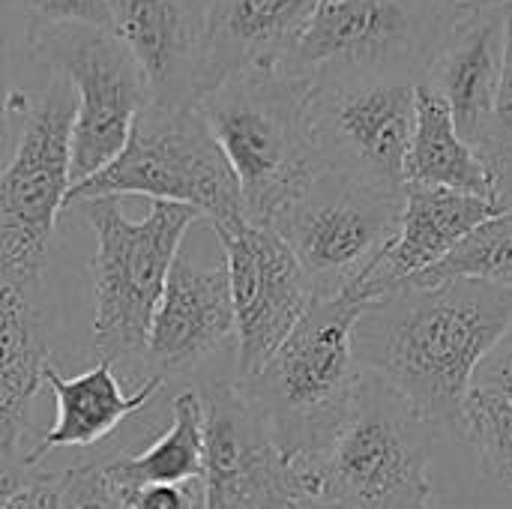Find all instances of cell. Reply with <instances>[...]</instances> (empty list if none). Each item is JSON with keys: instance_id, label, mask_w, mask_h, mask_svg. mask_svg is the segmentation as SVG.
Wrapping results in <instances>:
<instances>
[{"instance_id": "8fae6325", "label": "cell", "mask_w": 512, "mask_h": 509, "mask_svg": "<svg viewBox=\"0 0 512 509\" xmlns=\"http://www.w3.org/2000/svg\"><path fill=\"white\" fill-rule=\"evenodd\" d=\"M36 48L75 93L72 186H78L123 150L147 90L132 54L108 27H36Z\"/></svg>"}, {"instance_id": "484cf974", "label": "cell", "mask_w": 512, "mask_h": 509, "mask_svg": "<svg viewBox=\"0 0 512 509\" xmlns=\"http://www.w3.org/2000/svg\"><path fill=\"white\" fill-rule=\"evenodd\" d=\"M54 509H126V501L102 465H78L54 474Z\"/></svg>"}, {"instance_id": "7402d4cb", "label": "cell", "mask_w": 512, "mask_h": 509, "mask_svg": "<svg viewBox=\"0 0 512 509\" xmlns=\"http://www.w3.org/2000/svg\"><path fill=\"white\" fill-rule=\"evenodd\" d=\"M204 459V405L198 390H180L171 399V426L141 453L105 462L108 480L120 489L183 486L201 480Z\"/></svg>"}, {"instance_id": "f1b7e54d", "label": "cell", "mask_w": 512, "mask_h": 509, "mask_svg": "<svg viewBox=\"0 0 512 509\" xmlns=\"http://www.w3.org/2000/svg\"><path fill=\"white\" fill-rule=\"evenodd\" d=\"M501 147H512V9L507 12L504 63H501V75H498V90H495L492 126H489L486 150H501Z\"/></svg>"}, {"instance_id": "5bb4252c", "label": "cell", "mask_w": 512, "mask_h": 509, "mask_svg": "<svg viewBox=\"0 0 512 509\" xmlns=\"http://www.w3.org/2000/svg\"><path fill=\"white\" fill-rule=\"evenodd\" d=\"M108 30L132 54L147 105L198 108L216 87L207 0H108Z\"/></svg>"}, {"instance_id": "ba28073f", "label": "cell", "mask_w": 512, "mask_h": 509, "mask_svg": "<svg viewBox=\"0 0 512 509\" xmlns=\"http://www.w3.org/2000/svg\"><path fill=\"white\" fill-rule=\"evenodd\" d=\"M417 78L324 69L309 75V129L324 171L381 192L405 189Z\"/></svg>"}, {"instance_id": "3957f363", "label": "cell", "mask_w": 512, "mask_h": 509, "mask_svg": "<svg viewBox=\"0 0 512 509\" xmlns=\"http://www.w3.org/2000/svg\"><path fill=\"white\" fill-rule=\"evenodd\" d=\"M363 306L351 294L312 300L264 369L237 381L294 462L318 459L351 414L363 378L354 360V324Z\"/></svg>"}, {"instance_id": "1f68e13d", "label": "cell", "mask_w": 512, "mask_h": 509, "mask_svg": "<svg viewBox=\"0 0 512 509\" xmlns=\"http://www.w3.org/2000/svg\"><path fill=\"white\" fill-rule=\"evenodd\" d=\"M492 180H495V201L512 210V147H501V150H486L483 153Z\"/></svg>"}, {"instance_id": "277c9868", "label": "cell", "mask_w": 512, "mask_h": 509, "mask_svg": "<svg viewBox=\"0 0 512 509\" xmlns=\"http://www.w3.org/2000/svg\"><path fill=\"white\" fill-rule=\"evenodd\" d=\"M438 429L393 387L363 375L333 444L303 462L318 501L348 509H438L429 477Z\"/></svg>"}, {"instance_id": "9c48e42d", "label": "cell", "mask_w": 512, "mask_h": 509, "mask_svg": "<svg viewBox=\"0 0 512 509\" xmlns=\"http://www.w3.org/2000/svg\"><path fill=\"white\" fill-rule=\"evenodd\" d=\"M402 192L321 171L270 228L300 261L315 300L354 294L399 231Z\"/></svg>"}, {"instance_id": "ac0fdd59", "label": "cell", "mask_w": 512, "mask_h": 509, "mask_svg": "<svg viewBox=\"0 0 512 509\" xmlns=\"http://www.w3.org/2000/svg\"><path fill=\"white\" fill-rule=\"evenodd\" d=\"M51 336L42 294L0 276V456L24 462L33 438V399L51 366Z\"/></svg>"}, {"instance_id": "7a4b0ae2", "label": "cell", "mask_w": 512, "mask_h": 509, "mask_svg": "<svg viewBox=\"0 0 512 509\" xmlns=\"http://www.w3.org/2000/svg\"><path fill=\"white\" fill-rule=\"evenodd\" d=\"M252 225H270L321 171L309 129V78L285 69H246L201 102Z\"/></svg>"}, {"instance_id": "30bf717a", "label": "cell", "mask_w": 512, "mask_h": 509, "mask_svg": "<svg viewBox=\"0 0 512 509\" xmlns=\"http://www.w3.org/2000/svg\"><path fill=\"white\" fill-rule=\"evenodd\" d=\"M456 18L438 0H318L279 69L390 72L423 81Z\"/></svg>"}, {"instance_id": "4316f807", "label": "cell", "mask_w": 512, "mask_h": 509, "mask_svg": "<svg viewBox=\"0 0 512 509\" xmlns=\"http://www.w3.org/2000/svg\"><path fill=\"white\" fill-rule=\"evenodd\" d=\"M36 27L90 24L108 27V0H15Z\"/></svg>"}, {"instance_id": "83f0119b", "label": "cell", "mask_w": 512, "mask_h": 509, "mask_svg": "<svg viewBox=\"0 0 512 509\" xmlns=\"http://www.w3.org/2000/svg\"><path fill=\"white\" fill-rule=\"evenodd\" d=\"M471 390H480L512 408V324L477 366Z\"/></svg>"}, {"instance_id": "e575fe53", "label": "cell", "mask_w": 512, "mask_h": 509, "mask_svg": "<svg viewBox=\"0 0 512 509\" xmlns=\"http://www.w3.org/2000/svg\"><path fill=\"white\" fill-rule=\"evenodd\" d=\"M291 509H348V507H342V504H336V501H318V498H312V501H300V504H294Z\"/></svg>"}, {"instance_id": "f546056e", "label": "cell", "mask_w": 512, "mask_h": 509, "mask_svg": "<svg viewBox=\"0 0 512 509\" xmlns=\"http://www.w3.org/2000/svg\"><path fill=\"white\" fill-rule=\"evenodd\" d=\"M126 509H201V501L189 483L183 486H144L123 492Z\"/></svg>"}, {"instance_id": "9a60e30c", "label": "cell", "mask_w": 512, "mask_h": 509, "mask_svg": "<svg viewBox=\"0 0 512 509\" xmlns=\"http://www.w3.org/2000/svg\"><path fill=\"white\" fill-rule=\"evenodd\" d=\"M231 345L237 351L225 267H201L177 255L141 354L144 378L195 375Z\"/></svg>"}, {"instance_id": "2e32d148", "label": "cell", "mask_w": 512, "mask_h": 509, "mask_svg": "<svg viewBox=\"0 0 512 509\" xmlns=\"http://www.w3.org/2000/svg\"><path fill=\"white\" fill-rule=\"evenodd\" d=\"M504 207L477 195L405 183L399 231L381 261L369 270L363 285L351 294L363 303L405 285L408 279L435 267L468 231L498 216Z\"/></svg>"}, {"instance_id": "e0dca14e", "label": "cell", "mask_w": 512, "mask_h": 509, "mask_svg": "<svg viewBox=\"0 0 512 509\" xmlns=\"http://www.w3.org/2000/svg\"><path fill=\"white\" fill-rule=\"evenodd\" d=\"M507 12L510 9H489L459 18L423 75V84L447 102L459 135L480 153L489 144Z\"/></svg>"}, {"instance_id": "52a82bcc", "label": "cell", "mask_w": 512, "mask_h": 509, "mask_svg": "<svg viewBox=\"0 0 512 509\" xmlns=\"http://www.w3.org/2000/svg\"><path fill=\"white\" fill-rule=\"evenodd\" d=\"M72 120L75 93L51 69L0 168V276L33 294H42L51 237L72 189Z\"/></svg>"}, {"instance_id": "4fadbf2b", "label": "cell", "mask_w": 512, "mask_h": 509, "mask_svg": "<svg viewBox=\"0 0 512 509\" xmlns=\"http://www.w3.org/2000/svg\"><path fill=\"white\" fill-rule=\"evenodd\" d=\"M225 252V273L237 333V381L264 369L276 348L312 306V285L270 225L213 228Z\"/></svg>"}, {"instance_id": "d4e9b609", "label": "cell", "mask_w": 512, "mask_h": 509, "mask_svg": "<svg viewBox=\"0 0 512 509\" xmlns=\"http://www.w3.org/2000/svg\"><path fill=\"white\" fill-rule=\"evenodd\" d=\"M462 441L477 453L483 483L495 492L498 501L512 507V408L471 390L465 402V429Z\"/></svg>"}, {"instance_id": "ffe728a7", "label": "cell", "mask_w": 512, "mask_h": 509, "mask_svg": "<svg viewBox=\"0 0 512 509\" xmlns=\"http://www.w3.org/2000/svg\"><path fill=\"white\" fill-rule=\"evenodd\" d=\"M315 6L318 0H207L213 84L246 69H279Z\"/></svg>"}, {"instance_id": "7c38bea8", "label": "cell", "mask_w": 512, "mask_h": 509, "mask_svg": "<svg viewBox=\"0 0 512 509\" xmlns=\"http://www.w3.org/2000/svg\"><path fill=\"white\" fill-rule=\"evenodd\" d=\"M201 509H291L312 501V480L276 444L264 414L240 390L237 378L207 381Z\"/></svg>"}, {"instance_id": "5b68a950", "label": "cell", "mask_w": 512, "mask_h": 509, "mask_svg": "<svg viewBox=\"0 0 512 509\" xmlns=\"http://www.w3.org/2000/svg\"><path fill=\"white\" fill-rule=\"evenodd\" d=\"M96 237L93 276V351L99 360H141L150 321L180 255L183 234L201 219L186 204L150 201V213L132 222L123 198H87L72 204Z\"/></svg>"}, {"instance_id": "836d02e7", "label": "cell", "mask_w": 512, "mask_h": 509, "mask_svg": "<svg viewBox=\"0 0 512 509\" xmlns=\"http://www.w3.org/2000/svg\"><path fill=\"white\" fill-rule=\"evenodd\" d=\"M456 21L474 12H489V9H512V0H438Z\"/></svg>"}, {"instance_id": "8992f818", "label": "cell", "mask_w": 512, "mask_h": 509, "mask_svg": "<svg viewBox=\"0 0 512 509\" xmlns=\"http://www.w3.org/2000/svg\"><path fill=\"white\" fill-rule=\"evenodd\" d=\"M126 195L186 204L210 228L246 222L237 177L198 108L144 105L132 120L123 150L102 171L72 186L66 207L87 198Z\"/></svg>"}, {"instance_id": "44dd1931", "label": "cell", "mask_w": 512, "mask_h": 509, "mask_svg": "<svg viewBox=\"0 0 512 509\" xmlns=\"http://www.w3.org/2000/svg\"><path fill=\"white\" fill-rule=\"evenodd\" d=\"M405 183L495 201V180L483 153L459 135L447 102L423 81L417 84V120L405 156Z\"/></svg>"}, {"instance_id": "d6986e66", "label": "cell", "mask_w": 512, "mask_h": 509, "mask_svg": "<svg viewBox=\"0 0 512 509\" xmlns=\"http://www.w3.org/2000/svg\"><path fill=\"white\" fill-rule=\"evenodd\" d=\"M45 387L57 399V420L39 441L27 450L24 465L39 468L42 459L63 447H93L111 432L147 408L153 396L165 387L162 378H144L132 393L123 390V381L114 375V363L99 360L75 378H63L54 366L45 369Z\"/></svg>"}, {"instance_id": "603a6c76", "label": "cell", "mask_w": 512, "mask_h": 509, "mask_svg": "<svg viewBox=\"0 0 512 509\" xmlns=\"http://www.w3.org/2000/svg\"><path fill=\"white\" fill-rule=\"evenodd\" d=\"M48 75L51 66L36 48V24L15 0H0V168L9 159L21 114Z\"/></svg>"}, {"instance_id": "4dcf8cb0", "label": "cell", "mask_w": 512, "mask_h": 509, "mask_svg": "<svg viewBox=\"0 0 512 509\" xmlns=\"http://www.w3.org/2000/svg\"><path fill=\"white\" fill-rule=\"evenodd\" d=\"M3 509H54V474L36 471Z\"/></svg>"}, {"instance_id": "d6a6232c", "label": "cell", "mask_w": 512, "mask_h": 509, "mask_svg": "<svg viewBox=\"0 0 512 509\" xmlns=\"http://www.w3.org/2000/svg\"><path fill=\"white\" fill-rule=\"evenodd\" d=\"M39 468H27L24 462H12L0 456V509L6 507V501L36 474Z\"/></svg>"}, {"instance_id": "cb8c5ba5", "label": "cell", "mask_w": 512, "mask_h": 509, "mask_svg": "<svg viewBox=\"0 0 512 509\" xmlns=\"http://www.w3.org/2000/svg\"><path fill=\"white\" fill-rule=\"evenodd\" d=\"M453 279L486 282L512 291V210H501L498 216L480 222L435 267L405 285H441Z\"/></svg>"}, {"instance_id": "6da1fadb", "label": "cell", "mask_w": 512, "mask_h": 509, "mask_svg": "<svg viewBox=\"0 0 512 509\" xmlns=\"http://www.w3.org/2000/svg\"><path fill=\"white\" fill-rule=\"evenodd\" d=\"M510 324V288L471 279L399 285L363 306L354 360L438 432L462 438L474 372Z\"/></svg>"}]
</instances>
